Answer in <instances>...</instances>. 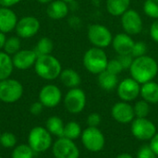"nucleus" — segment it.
<instances>
[{
	"mask_svg": "<svg viewBox=\"0 0 158 158\" xmlns=\"http://www.w3.org/2000/svg\"><path fill=\"white\" fill-rule=\"evenodd\" d=\"M130 73L132 79L140 84L152 81L158 74V63L156 60L150 56H143L134 58Z\"/></svg>",
	"mask_w": 158,
	"mask_h": 158,
	"instance_id": "nucleus-1",
	"label": "nucleus"
},
{
	"mask_svg": "<svg viewBox=\"0 0 158 158\" xmlns=\"http://www.w3.org/2000/svg\"><path fill=\"white\" fill-rule=\"evenodd\" d=\"M35 73L43 80L54 81L59 78L62 71V65L60 61L52 54L39 56L34 64Z\"/></svg>",
	"mask_w": 158,
	"mask_h": 158,
	"instance_id": "nucleus-2",
	"label": "nucleus"
},
{
	"mask_svg": "<svg viewBox=\"0 0 158 158\" xmlns=\"http://www.w3.org/2000/svg\"><path fill=\"white\" fill-rule=\"evenodd\" d=\"M108 57L102 48L91 47L83 55L82 64L85 69L94 75H98L106 69Z\"/></svg>",
	"mask_w": 158,
	"mask_h": 158,
	"instance_id": "nucleus-3",
	"label": "nucleus"
},
{
	"mask_svg": "<svg viewBox=\"0 0 158 158\" xmlns=\"http://www.w3.org/2000/svg\"><path fill=\"white\" fill-rule=\"evenodd\" d=\"M28 144L34 153H44L53 145L52 134L46 128L33 127L28 134Z\"/></svg>",
	"mask_w": 158,
	"mask_h": 158,
	"instance_id": "nucleus-4",
	"label": "nucleus"
},
{
	"mask_svg": "<svg viewBox=\"0 0 158 158\" xmlns=\"http://www.w3.org/2000/svg\"><path fill=\"white\" fill-rule=\"evenodd\" d=\"M87 37L93 46L102 49L111 45L113 40L111 31L106 26L99 23L91 24L88 27Z\"/></svg>",
	"mask_w": 158,
	"mask_h": 158,
	"instance_id": "nucleus-5",
	"label": "nucleus"
},
{
	"mask_svg": "<svg viewBox=\"0 0 158 158\" xmlns=\"http://www.w3.org/2000/svg\"><path fill=\"white\" fill-rule=\"evenodd\" d=\"M23 85L15 79H6L0 81V101L5 104L18 102L23 95Z\"/></svg>",
	"mask_w": 158,
	"mask_h": 158,
	"instance_id": "nucleus-6",
	"label": "nucleus"
},
{
	"mask_svg": "<svg viewBox=\"0 0 158 158\" xmlns=\"http://www.w3.org/2000/svg\"><path fill=\"white\" fill-rule=\"evenodd\" d=\"M81 143L83 146L90 152L97 153L104 149L106 144V138L103 132L98 128L88 127L82 131Z\"/></svg>",
	"mask_w": 158,
	"mask_h": 158,
	"instance_id": "nucleus-7",
	"label": "nucleus"
},
{
	"mask_svg": "<svg viewBox=\"0 0 158 158\" xmlns=\"http://www.w3.org/2000/svg\"><path fill=\"white\" fill-rule=\"evenodd\" d=\"M86 94L84 91L79 87L69 89L64 97L65 108L71 114H79L82 112L86 106Z\"/></svg>",
	"mask_w": 158,
	"mask_h": 158,
	"instance_id": "nucleus-8",
	"label": "nucleus"
},
{
	"mask_svg": "<svg viewBox=\"0 0 158 158\" xmlns=\"http://www.w3.org/2000/svg\"><path fill=\"white\" fill-rule=\"evenodd\" d=\"M132 135L140 141H150L156 134V126L147 118H135L131 122Z\"/></svg>",
	"mask_w": 158,
	"mask_h": 158,
	"instance_id": "nucleus-9",
	"label": "nucleus"
},
{
	"mask_svg": "<svg viewBox=\"0 0 158 158\" xmlns=\"http://www.w3.org/2000/svg\"><path fill=\"white\" fill-rule=\"evenodd\" d=\"M55 158H79L80 150L74 141L65 137L58 138L52 145Z\"/></svg>",
	"mask_w": 158,
	"mask_h": 158,
	"instance_id": "nucleus-10",
	"label": "nucleus"
},
{
	"mask_svg": "<svg viewBox=\"0 0 158 158\" xmlns=\"http://www.w3.org/2000/svg\"><path fill=\"white\" fill-rule=\"evenodd\" d=\"M40 27V20L36 17L25 16L18 20L15 31L20 39H30L39 32Z\"/></svg>",
	"mask_w": 158,
	"mask_h": 158,
	"instance_id": "nucleus-11",
	"label": "nucleus"
},
{
	"mask_svg": "<svg viewBox=\"0 0 158 158\" xmlns=\"http://www.w3.org/2000/svg\"><path fill=\"white\" fill-rule=\"evenodd\" d=\"M121 26L124 32L130 35H137L143 29V22L140 13L134 9H128L121 16Z\"/></svg>",
	"mask_w": 158,
	"mask_h": 158,
	"instance_id": "nucleus-12",
	"label": "nucleus"
},
{
	"mask_svg": "<svg viewBox=\"0 0 158 158\" xmlns=\"http://www.w3.org/2000/svg\"><path fill=\"white\" fill-rule=\"evenodd\" d=\"M140 92L141 84L131 77L123 79L117 87V94L119 99L128 103L135 100L140 95Z\"/></svg>",
	"mask_w": 158,
	"mask_h": 158,
	"instance_id": "nucleus-13",
	"label": "nucleus"
},
{
	"mask_svg": "<svg viewBox=\"0 0 158 158\" xmlns=\"http://www.w3.org/2000/svg\"><path fill=\"white\" fill-rule=\"evenodd\" d=\"M62 100V92L55 84H46L39 92V101L44 107L54 108L57 106Z\"/></svg>",
	"mask_w": 158,
	"mask_h": 158,
	"instance_id": "nucleus-14",
	"label": "nucleus"
},
{
	"mask_svg": "<svg viewBox=\"0 0 158 158\" xmlns=\"http://www.w3.org/2000/svg\"><path fill=\"white\" fill-rule=\"evenodd\" d=\"M111 116L117 122L121 124L131 123L135 118L133 106L124 101L118 102L112 106Z\"/></svg>",
	"mask_w": 158,
	"mask_h": 158,
	"instance_id": "nucleus-15",
	"label": "nucleus"
},
{
	"mask_svg": "<svg viewBox=\"0 0 158 158\" xmlns=\"http://www.w3.org/2000/svg\"><path fill=\"white\" fill-rule=\"evenodd\" d=\"M37 57L38 56L34 49H20L12 56L14 68L19 70H27L34 67Z\"/></svg>",
	"mask_w": 158,
	"mask_h": 158,
	"instance_id": "nucleus-16",
	"label": "nucleus"
},
{
	"mask_svg": "<svg viewBox=\"0 0 158 158\" xmlns=\"http://www.w3.org/2000/svg\"><path fill=\"white\" fill-rule=\"evenodd\" d=\"M135 41L132 39L131 35L126 32H119L113 36V40L111 43L112 48L118 54L120 55H131V51Z\"/></svg>",
	"mask_w": 158,
	"mask_h": 158,
	"instance_id": "nucleus-17",
	"label": "nucleus"
},
{
	"mask_svg": "<svg viewBox=\"0 0 158 158\" xmlns=\"http://www.w3.org/2000/svg\"><path fill=\"white\" fill-rule=\"evenodd\" d=\"M19 19L11 7L0 6V31L9 33L15 31Z\"/></svg>",
	"mask_w": 158,
	"mask_h": 158,
	"instance_id": "nucleus-18",
	"label": "nucleus"
},
{
	"mask_svg": "<svg viewBox=\"0 0 158 158\" xmlns=\"http://www.w3.org/2000/svg\"><path fill=\"white\" fill-rule=\"evenodd\" d=\"M69 12V4L62 0H53L47 5L46 14L47 16L55 20L65 19Z\"/></svg>",
	"mask_w": 158,
	"mask_h": 158,
	"instance_id": "nucleus-19",
	"label": "nucleus"
},
{
	"mask_svg": "<svg viewBox=\"0 0 158 158\" xmlns=\"http://www.w3.org/2000/svg\"><path fill=\"white\" fill-rule=\"evenodd\" d=\"M59 80L62 82L64 86H66L69 89L77 88L81 83V78L78 71H76L73 69H62Z\"/></svg>",
	"mask_w": 158,
	"mask_h": 158,
	"instance_id": "nucleus-20",
	"label": "nucleus"
},
{
	"mask_svg": "<svg viewBox=\"0 0 158 158\" xmlns=\"http://www.w3.org/2000/svg\"><path fill=\"white\" fill-rule=\"evenodd\" d=\"M140 95L150 105L158 103V83L152 81L141 84Z\"/></svg>",
	"mask_w": 158,
	"mask_h": 158,
	"instance_id": "nucleus-21",
	"label": "nucleus"
},
{
	"mask_svg": "<svg viewBox=\"0 0 158 158\" xmlns=\"http://www.w3.org/2000/svg\"><path fill=\"white\" fill-rule=\"evenodd\" d=\"M131 0H106V7L107 12L113 17H121L130 9Z\"/></svg>",
	"mask_w": 158,
	"mask_h": 158,
	"instance_id": "nucleus-22",
	"label": "nucleus"
},
{
	"mask_svg": "<svg viewBox=\"0 0 158 158\" xmlns=\"http://www.w3.org/2000/svg\"><path fill=\"white\" fill-rule=\"evenodd\" d=\"M98 85L105 91H112L118 87V75L112 74L106 69L97 75Z\"/></svg>",
	"mask_w": 158,
	"mask_h": 158,
	"instance_id": "nucleus-23",
	"label": "nucleus"
},
{
	"mask_svg": "<svg viewBox=\"0 0 158 158\" xmlns=\"http://www.w3.org/2000/svg\"><path fill=\"white\" fill-rule=\"evenodd\" d=\"M14 69L12 56L4 51H0V81L10 78Z\"/></svg>",
	"mask_w": 158,
	"mask_h": 158,
	"instance_id": "nucleus-24",
	"label": "nucleus"
},
{
	"mask_svg": "<svg viewBox=\"0 0 158 158\" xmlns=\"http://www.w3.org/2000/svg\"><path fill=\"white\" fill-rule=\"evenodd\" d=\"M45 128L52 135L56 136L57 138L63 137L65 124L59 117L53 116L48 118L45 123Z\"/></svg>",
	"mask_w": 158,
	"mask_h": 158,
	"instance_id": "nucleus-25",
	"label": "nucleus"
},
{
	"mask_svg": "<svg viewBox=\"0 0 158 158\" xmlns=\"http://www.w3.org/2000/svg\"><path fill=\"white\" fill-rule=\"evenodd\" d=\"M81 133H82L81 127L78 122L69 121L67 124H65L63 137L68 138L72 141H75L81 136Z\"/></svg>",
	"mask_w": 158,
	"mask_h": 158,
	"instance_id": "nucleus-26",
	"label": "nucleus"
},
{
	"mask_svg": "<svg viewBox=\"0 0 158 158\" xmlns=\"http://www.w3.org/2000/svg\"><path fill=\"white\" fill-rule=\"evenodd\" d=\"M54 49V43L48 37H42L37 42L34 51L36 52L37 56H44V55H51Z\"/></svg>",
	"mask_w": 158,
	"mask_h": 158,
	"instance_id": "nucleus-27",
	"label": "nucleus"
},
{
	"mask_svg": "<svg viewBox=\"0 0 158 158\" xmlns=\"http://www.w3.org/2000/svg\"><path fill=\"white\" fill-rule=\"evenodd\" d=\"M21 49V39L19 36H10L6 38L3 51L9 56H14L17 52Z\"/></svg>",
	"mask_w": 158,
	"mask_h": 158,
	"instance_id": "nucleus-28",
	"label": "nucleus"
},
{
	"mask_svg": "<svg viewBox=\"0 0 158 158\" xmlns=\"http://www.w3.org/2000/svg\"><path fill=\"white\" fill-rule=\"evenodd\" d=\"M34 151L29 146V144H19L13 148L11 158H33Z\"/></svg>",
	"mask_w": 158,
	"mask_h": 158,
	"instance_id": "nucleus-29",
	"label": "nucleus"
},
{
	"mask_svg": "<svg viewBox=\"0 0 158 158\" xmlns=\"http://www.w3.org/2000/svg\"><path fill=\"white\" fill-rule=\"evenodd\" d=\"M133 110H134L135 118H147L151 111L150 104L148 102L144 101L143 99L139 100L133 106Z\"/></svg>",
	"mask_w": 158,
	"mask_h": 158,
	"instance_id": "nucleus-30",
	"label": "nucleus"
},
{
	"mask_svg": "<svg viewBox=\"0 0 158 158\" xmlns=\"http://www.w3.org/2000/svg\"><path fill=\"white\" fill-rule=\"evenodd\" d=\"M143 8L147 17L158 19V0H145Z\"/></svg>",
	"mask_w": 158,
	"mask_h": 158,
	"instance_id": "nucleus-31",
	"label": "nucleus"
},
{
	"mask_svg": "<svg viewBox=\"0 0 158 158\" xmlns=\"http://www.w3.org/2000/svg\"><path fill=\"white\" fill-rule=\"evenodd\" d=\"M0 144L6 149L14 148L17 145V138L15 134L11 132H4L1 133L0 136Z\"/></svg>",
	"mask_w": 158,
	"mask_h": 158,
	"instance_id": "nucleus-32",
	"label": "nucleus"
},
{
	"mask_svg": "<svg viewBox=\"0 0 158 158\" xmlns=\"http://www.w3.org/2000/svg\"><path fill=\"white\" fill-rule=\"evenodd\" d=\"M147 53V45L144 42L142 41H138L135 42L132 51H131V56L136 58V57H140L143 56H145Z\"/></svg>",
	"mask_w": 158,
	"mask_h": 158,
	"instance_id": "nucleus-33",
	"label": "nucleus"
},
{
	"mask_svg": "<svg viewBox=\"0 0 158 158\" xmlns=\"http://www.w3.org/2000/svg\"><path fill=\"white\" fill-rule=\"evenodd\" d=\"M106 70L109 71L110 73L112 74H115V75H118L120 74L124 69L120 64V62L118 61V58H113V59H108V62H107V66H106Z\"/></svg>",
	"mask_w": 158,
	"mask_h": 158,
	"instance_id": "nucleus-34",
	"label": "nucleus"
},
{
	"mask_svg": "<svg viewBox=\"0 0 158 158\" xmlns=\"http://www.w3.org/2000/svg\"><path fill=\"white\" fill-rule=\"evenodd\" d=\"M156 155L154 153L150 145H143L138 153H137V158H156Z\"/></svg>",
	"mask_w": 158,
	"mask_h": 158,
	"instance_id": "nucleus-35",
	"label": "nucleus"
},
{
	"mask_svg": "<svg viewBox=\"0 0 158 158\" xmlns=\"http://www.w3.org/2000/svg\"><path fill=\"white\" fill-rule=\"evenodd\" d=\"M117 58L120 62L123 69H130L134 60V57L131 55H120V56H118Z\"/></svg>",
	"mask_w": 158,
	"mask_h": 158,
	"instance_id": "nucleus-36",
	"label": "nucleus"
},
{
	"mask_svg": "<svg viewBox=\"0 0 158 158\" xmlns=\"http://www.w3.org/2000/svg\"><path fill=\"white\" fill-rule=\"evenodd\" d=\"M101 121H102V118L98 113H91L87 118L88 127L98 128V126L101 124Z\"/></svg>",
	"mask_w": 158,
	"mask_h": 158,
	"instance_id": "nucleus-37",
	"label": "nucleus"
},
{
	"mask_svg": "<svg viewBox=\"0 0 158 158\" xmlns=\"http://www.w3.org/2000/svg\"><path fill=\"white\" fill-rule=\"evenodd\" d=\"M44 107V106H43V104H42L40 101L34 102V103H32V104L31 105V106H30V112H31V114H32L33 116H39V115L42 113Z\"/></svg>",
	"mask_w": 158,
	"mask_h": 158,
	"instance_id": "nucleus-38",
	"label": "nucleus"
},
{
	"mask_svg": "<svg viewBox=\"0 0 158 158\" xmlns=\"http://www.w3.org/2000/svg\"><path fill=\"white\" fill-rule=\"evenodd\" d=\"M149 33L152 40L158 44V19H155V21L151 24Z\"/></svg>",
	"mask_w": 158,
	"mask_h": 158,
	"instance_id": "nucleus-39",
	"label": "nucleus"
},
{
	"mask_svg": "<svg viewBox=\"0 0 158 158\" xmlns=\"http://www.w3.org/2000/svg\"><path fill=\"white\" fill-rule=\"evenodd\" d=\"M149 145L154 151V153L156 155V156H158V132H156V134L150 140Z\"/></svg>",
	"mask_w": 158,
	"mask_h": 158,
	"instance_id": "nucleus-40",
	"label": "nucleus"
},
{
	"mask_svg": "<svg viewBox=\"0 0 158 158\" xmlns=\"http://www.w3.org/2000/svg\"><path fill=\"white\" fill-rule=\"evenodd\" d=\"M22 0H0V6H5V7H11L19 3H20Z\"/></svg>",
	"mask_w": 158,
	"mask_h": 158,
	"instance_id": "nucleus-41",
	"label": "nucleus"
},
{
	"mask_svg": "<svg viewBox=\"0 0 158 158\" xmlns=\"http://www.w3.org/2000/svg\"><path fill=\"white\" fill-rule=\"evenodd\" d=\"M6 33L0 31V51L3 50L4 48V45L6 44Z\"/></svg>",
	"mask_w": 158,
	"mask_h": 158,
	"instance_id": "nucleus-42",
	"label": "nucleus"
},
{
	"mask_svg": "<svg viewBox=\"0 0 158 158\" xmlns=\"http://www.w3.org/2000/svg\"><path fill=\"white\" fill-rule=\"evenodd\" d=\"M116 158H133V156L131 154H128V153H121Z\"/></svg>",
	"mask_w": 158,
	"mask_h": 158,
	"instance_id": "nucleus-43",
	"label": "nucleus"
},
{
	"mask_svg": "<svg viewBox=\"0 0 158 158\" xmlns=\"http://www.w3.org/2000/svg\"><path fill=\"white\" fill-rule=\"evenodd\" d=\"M38 3H40V4H44V5H45V4H49V3H51L53 0H36Z\"/></svg>",
	"mask_w": 158,
	"mask_h": 158,
	"instance_id": "nucleus-44",
	"label": "nucleus"
},
{
	"mask_svg": "<svg viewBox=\"0 0 158 158\" xmlns=\"http://www.w3.org/2000/svg\"><path fill=\"white\" fill-rule=\"evenodd\" d=\"M62 1H64V2H66V3H68V4H69V3L73 2L74 0H62Z\"/></svg>",
	"mask_w": 158,
	"mask_h": 158,
	"instance_id": "nucleus-45",
	"label": "nucleus"
},
{
	"mask_svg": "<svg viewBox=\"0 0 158 158\" xmlns=\"http://www.w3.org/2000/svg\"><path fill=\"white\" fill-rule=\"evenodd\" d=\"M0 136H1V131H0Z\"/></svg>",
	"mask_w": 158,
	"mask_h": 158,
	"instance_id": "nucleus-46",
	"label": "nucleus"
},
{
	"mask_svg": "<svg viewBox=\"0 0 158 158\" xmlns=\"http://www.w3.org/2000/svg\"><path fill=\"white\" fill-rule=\"evenodd\" d=\"M0 158H4V157H2V156H0Z\"/></svg>",
	"mask_w": 158,
	"mask_h": 158,
	"instance_id": "nucleus-47",
	"label": "nucleus"
}]
</instances>
